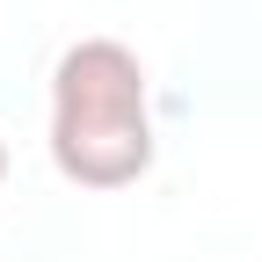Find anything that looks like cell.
<instances>
[{"label": "cell", "instance_id": "cell-1", "mask_svg": "<svg viewBox=\"0 0 262 262\" xmlns=\"http://www.w3.org/2000/svg\"><path fill=\"white\" fill-rule=\"evenodd\" d=\"M153 88L131 44L80 37L51 66V168L73 189H124L153 168Z\"/></svg>", "mask_w": 262, "mask_h": 262}, {"label": "cell", "instance_id": "cell-2", "mask_svg": "<svg viewBox=\"0 0 262 262\" xmlns=\"http://www.w3.org/2000/svg\"><path fill=\"white\" fill-rule=\"evenodd\" d=\"M0 182H8V139H0Z\"/></svg>", "mask_w": 262, "mask_h": 262}]
</instances>
